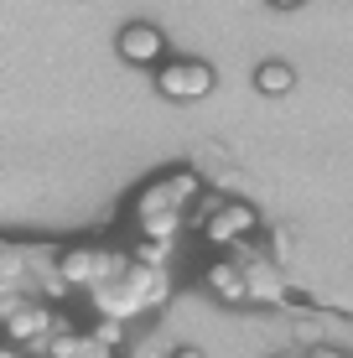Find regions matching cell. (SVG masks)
I'll return each mask as SVG.
<instances>
[{"label": "cell", "mask_w": 353, "mask_h": 358, "mask_svg": "<svg viewBox=\"0 0 353 358\" xmlns=\"http://www.w3.org/2000/svg\"><path fill=\"white\" fill-rule=\"evenodd\" d=\"M172 358H203V348H177Z\"/></svg>", "instance_id": "cell-10"}, {"label": "cell", "mask_w": 353, "mask_h": 358, "mask_svg": "<svg viewBox=\"0 0 353 358\" xmlns=\"http://www.w3.org/2000/svg\"><path fill=\"white\" fill-rule=\"evenodd\" d=\"M234 250H239V265H245L250 296H254V301L281 306V301H286V280H281V270H275V260H265L260 250H245V244H234Z\"/></svg>", "instance_id": "cell-5"}, {"label": "cell", "mask_w": 353, "mask_h": 358, "mask_svg": "<svg viewBox=\"0 0 353 358\" xmlns=\"http://www.w3.org/2000/svg\"><path fill=\"white\" fill-rule=\"evenodd\" d=\"M254 229H260V213H254L250 203H234V197H229L224 213H213L208 224H203V239L218 244V250H234V244L245 239V234H254Z\"/></svg>", "instance_id": "cell-3"}, {"label": "cell", "mask_w": 353, "mask_h": 358, "mask_svg": "<svg viewBox=\"0 0 353 358\" xmlns=\"http://www.w3.org/2000/svg\"><path fill=\"white\" fill-rule=\"evenodd\" d=\"M271 6H275V10H296L301 0H271Z\"/></svg>", "instance_id": "cell-11"}, {"label": "cell", "mask_w": 353, "mask_h": 358, "mask_svg": "<svg viewBox=\"0 0 353 358\" xmlns=\"http://www.w3.org/2000/svg\"><path fill=\"white\" fill-rule=\"evenodd\" d=\"M0 358H21V353H16V348H6V353H0Z\"/></svg>", "instance_id": "cell-12"}, {"label": "cell", "mask_w": 353, "mask_h": 358, "mask_svg": "<svg viewBox=\"0 0 353 358\" xmlns=\"http://www.w3.org/2000/svg\"><path fill=\"white\" fill-rule=\"evenodd\" d=\"M208 291H213V296H224L229 306H245V301H250V280H245V265H239V260L208 265Z\"/></svg>", "instance_id": "cell-6"}, {"label": "cell", "mask_w": 353, "mask_h": 358, "mask_svg": "<svg viewBox=\"0 0 353 358\" xmlns=\"http://www.w3.org/2000/svg\"><path fill=\"white\" fill-rule=\"evenodd\" d=\"M192 197H203L198 171H166V177H156L151 187H145V192L136 197V213H141V218H156V213H182V208H187Z\"/></svg>", "instance_id": "cell-2"}, {"label": "cell", "mask_w": 353, "mask_h": 358, "mask_svg": "<svg viewBox=\"0 0 353 358\" xmlns=\"http://www.w3.org/2000/svg\"><path fill=\"white\" fill-rule=\"evenodd\" d=\"M120 57L125 63H136V68H161L166 63V36L151 27V21H130L125 31H120Z\"/></svg>", "instance_id": "cell-4"}, {"label": "cell", "mask_w": 353, "mask_h": 358, "mask_svg": "<svg viewBox=\"0 0 353 358\" xmlns=\"http://www.w3.org/2000/svg\"><path fill=\"white\" fill-rule=\"evenodd\" d=\"M254 89H260L265 99H286L291 89H296V73H291V63H260L254 68Z\"/></svg>", "instance_id": "cell-7"}, {"label": "cell", "mask_w": 353, "mask_h": 358, "mask_svg": "<svg viewBox=\"0 0 353 358\" xmlns=\"http://www.w3.org/2000/svg\"><path fill=\"white\" fill-rule=\"evenodd\" d=\"M307 358H348V353H343V348H327V343H317V348H312Z\"/></svg>", "instance_id": "cell-9"}, {"label": "cell", "mask_w": 353, "mask_h": 358, "mask_svg": "<svg viewBox=\"0 0 353 358\" xmlns=\"http://www.w3.org/2000/svg\"><path fill=\"white\" fill-rule=\"evenodd\" d=\"M94 338H99L104 348L125 353V327H120V317H99V327H94Z\"/></svg>", "instance_id": "cell-8"}, {"label": "cell", "mask_w": 353, "mask_h": 358, "mask_svg": "<svg viewBox=\"0 0 353 358\" xmlns=\"http://www.w3.org/2000/svg\"><path fill=\"white\" fill-rule=\"evenodd\" d=\"M115 358H130V353H115Z\"/></svg>", "instance_id": "cell-13"}, {"label": "cell", "mask_w": 353, "mask_h": 358, "mask_svg": "<svg viewBox=\"0 0 353 358\" xmlns=\"http://www.w3.org/2000/svg\"><path fill=\"white\" fill-rule=\"evenodd\" d=\"M213 83H218V73L203 63V57H177V63L156 68V94L177 99V104H198V99H208Z\"/></svg>", "instance_id": "cell-1"}]
</instances>
